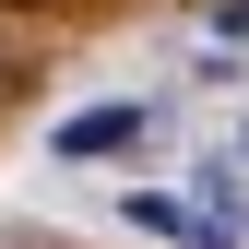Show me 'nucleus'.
I'll return each instance as SVG.
<instances>
[{"label": "nucleus", "mask_w": 249, "mask_h": 249, "mask_svg": "<svg viewBox=\"0 0 249 249\" xmlns=\"http://www.w3.org/2000/svg\"><path fill=\"white\" fill-rule=\"evenodd\" d=\"M142 131V107H83L71 131H59V154H107V142H131Z\"/></svg>", "instance_id": "obj_1"}]
</instances>
